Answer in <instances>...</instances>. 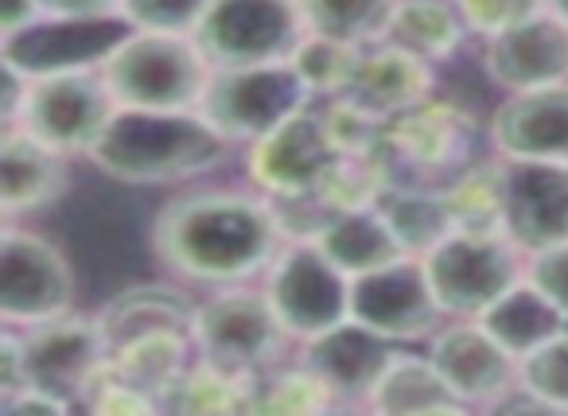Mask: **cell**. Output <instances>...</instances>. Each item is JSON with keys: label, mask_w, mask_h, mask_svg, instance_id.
Masks as SVG:
<instances>
[{"label": "cell", "mask_w": 568, "mask_h": 416, "mask_svg": "<svg viewBox=\"0 0 568 416\" xmlns=\"http://www.w3.org/2000/svg\"><path fill=\"white\" fill-rule=\"evenodd\" d=\"M0 408L4 413H12V416H24V413H55V416H67V413H74V400H67V397H59V393H48V389H40V385H24L20 393H12V397H4L0 400Z\"/></svg>", "instance_id": "40"}, {"label": "cell", "mask_w": 568, "mask_h": 416, "mask_svg": "<svg viewBox=\"0 0 568 416\" xmlns=\"http://www.w3.org/2000/svg\"><path fill=\"white\" fill-rule=\"evenodd\" d=\"M20 335H24L28 385L59 393L82 408L90 382L110 362V343L98 315L67 312L36 327H20Z\"/></svg>", "instance_id": "15"}, {"label": "cell", "mask_w": 568, "mask_h": 416, "mask_svg": "<svg viewBox=\"0 0 568 416\" xmlns=\"http://www.w3.org/2000/svg\"><path fill=\"white\" fill-rule=\"evenodd\" d=\"M503 234L526 257L568 242V164L506 160Z\"/></svg>", "instance_id": "16"}, {"label": "cell", "mask_w": 568, "mask_h": 416, "mask_svg": "<svg viewBox=\"0 0 568 416\" xmlns=\"http://www.w3.org/2000/svg\"><path fill=\"white\" fill-rule=\"evenodd\" d=\"M358 55H363L358 43L308 32L288 63L296 67V74H301L304 87L312 90V98H339L343 90H347L351 74H355Z\"/></svg>", "instance_id": "34"}, {"label": "cell", "mask_w": 568, "mask_h": 416, "mask_svg": "<svg viewBox=\"0 0 568 416\" xmlns=\"http://www.w3.org/2000/svg\"><path fill=\"white\" fill-rule=\"evenodd\" d=\"M74 304V273L63 250L36 230L4 222L0 234V323L36 327Z\"/></svg>", "instance_id": "11"}, {"label": "cell", "mask_w": 568, "mask_h": 416, "mask_svg": "<svg viewBox=\"0 0 568 416\" xmlns=\"http://www.w3.org/2000/svg\"><path fill=\"white\" fill-rule=\"evenodd\" d=\"M503 180H506L503 156L487 160V164H471V168H464V172L452 175L444 195H448L456 230L503 234Z\"/></svg>", "instance_id": "30"}, {"label": "cell", "mask_w": 568, "mask_h": 416, "mask_svg": "<svg viewBox=\"0 0 568 416\" xmlns=\"http://www.w3.org/2000/svg\"><path fill=\"white\" fill-rule=\"evenodd\" d=\"M301 9L308 20V32L366 48L382 35L394 0H301Z\"/></svg>", "instance_id": "33"}, {"label": "cell", "mask_w": 568, "mask_h": 416, "mask_svg": "<svg viewBox=\"0 0 568 416\" xmlns=\"http://www.w3.org/2000/svg\"><path fill=\"white\" fill-rule=\"evenodd\" d=\"M199 351L191 331H156V335L133 338V343L110 351V366L125 377L129 385L144 389L164 408L168 393L180 385V377L195 366Z\"/></svg>", "instance_id": "28"}, {"label": "cell", "mask_w": 568, "mask_h": 416, "mask_svg": "<svg viewBox=\"0 0 568 416\" xmlns=\"http://www.w3.org/2000/svg\"><path fill=\"white\" fill-rule=\"evenodd\" d=\"M456 9L464 12L471 35L490 40V35H498V32H506V28L545 12V0H456Z\"/></svg>", "instance_id": "37"}, {"label": "cell", "mask_w": 568, "mask_h": 416, "mask_svg": "<svg viewBox=\"0 0 568 416\" xmlns=\"http://www.w3.org/2000/svg\"><path fill=\"white\" fill-rule=\"evenodd\" d=\"M378 206L413 257H425L440 237H448L452 230H456L444 187H428V183H397L394 180L386 191H382Z\"/></svg>", "instance_id": "29"}, {"label": "cell", "mask_w": 568, "mask_h": 416, "mask_svg": "<svg viewBox=\"0 0 568 416\" xmlns=\"http://www.w3.org/2000/svg\"><path fill=\"white\" fill-rule=\"evenodd\" d=\"M28 385V358H24V335L20 327L0 331V400L12 397Z\"/></svg>", "instance_id": "39"}, {"label": "cell", "mask_w": 568, "mask_h": 416, "mask_svg": "<svg viewBox=\"0 0 568 416\" xmlns=\"http://www.w3.org/2000/svg\"><path fill=\"white\" fill-rule=\"evenodd\" d=\"M43 12H48L43 9V0H0V40L24 32V28L36 24Z\"/></svg>", "instance_id": "41"}, {"label": "cell", "mask_w": 568, "mask_h": 416, "mask_svg": "<svg viewBox=\"0 0 568 416\" xmlns=\"http://www.w3.org/2000/svg\"><path fill=\"white\" fill-rule=\"evenodd\" d=\"M526 276L545 292L552 296L568 315V242H557L549 250H537L526 257Z\"/></svg>", "instance_id": "38"}, {"label": "cell", "mask_w": 568, "mask_h": 416, "mask_svg": "<svg viewBox=\"0 0 568 416\" xmlns=\"http://www.w3.org/2000/svg\"><path fill=\"white\" fill-rule=\"evenodd\" d=\"M118 113V98L105 87L102 71H63L24 79L20 110L4 125L24 129L63 156H90L98 136Z\"/></svg>", "instance_id": "7"}, {"label": "cell", "mask_w": 568, "mask_h": 416, "mask_svg": "<svg viewBox=\"0 0 568 416\" xmlns=\"http://www.w3.org/2000/svg\"><path fill=\"white\" fill-rule=\"evenodd\" d=\"M425 273L448 319H479L526 276V253L506 234L452 230L425 253Z\"/></svg>", "instance_id": "6"}, {"label": "cell", "mask_w": 568, "mask_h": 416, "mask_svg": "<svg viewBox=\"0 0 568 416\" xmlns=\"http://www.w3.org/2000/svg\"><path fill=\"white\" fill-rule=\"evenodd\" d=\"M308 35L301 0H211L195 28L199 48L214 67H253L293 59Z\"/></svg>", "instance_id": "9"}, {"label": "cell", "mask_w": 568, "mask_h": 416, "mask_svg": "<svg viewBox=\"0 0 568 416\" xmlns=\"http://www.w3.org/2000/svg\"><path fill=\"white\" fill-rule=\"evenodd\" d=\"M316 245L355 281L363 273L389 265V261L405 257L402 237L394 234L389 219L382 214V206H351V211H332L324 219V226L316 230Z\"/></svg>", "instance_id": "23"}, {"label": "cell", "mask_w": 568, "mask_h": 416, "mask_svg": "<svg viewBox=\"0 0 568 416\" xmlns=\"http://www.w3.org/2000/svg\"><path fill=\"white\" fill-rule=\"evenodd\" d=\"M339 405L327 382L312 366L296 362V366H276L257 377V393H253V408L257 413H324V408Z\"/></svg>", "instance_id": "32"}, {"label": "cell", "mask_w": 568, "mask_h": 416, "mask_svg": "<svg viewBox=\"0 0 568 416\" xmlns=\"http://www.w3.org/2000/svg\"><path fill=\"white\" fill-rule=\"evenodd\" d=\"M351 319L366 323L371 331L386 335L389 343H413L428 338L440 327L444 315L433 284H428L425 261L405 253L374 273L355 276L351 284Z\"/></svg>", "instance_id": "13"}, {"label": "cell", "mask_w": 568, "mask_h": 416, "mask_svg": "<svg viewBox=\"0 0 568 416\" xmlns=\"http://www.w3.org/2000/svg\"><path fill=\"white\" fill-rule=\"evenodd\" d=\"M394 354L397 351L386 335L358 319H343L301 343V362L324 377L339 405H366Z\"/></svg>", "instance_id": "20"}, {"label": "cell", "mask_w": 568, "mask_h": 416, "mask_svg": "<svg viewBox=\"0 0 568 416\" xmlns=\"http://www.w3.org/2000/svg\"><path fill=\"white\" fill-rule=\"evenodd\" d=\"M195 300L168 284H144V288H125L98 312V323L105 331L110 351L133 343V338L156 335V331H191L195 323Z\"/></svg>", "instance_id": "24"}, {"label": "cell", "mask_w": 568, "mask_h": 416, "mask_svg": "<svg viewBox=\"0 0 568 416\" xmlns=\"http://www.w3.org/2000/svg\"><path fill=\"white\" fill-rule=\"evenodd\" d=\"M351 276L316 245V237H288L261 276L268 304L293 343L351 319Z\"/></svg>", "instance_id": "8"}, {"label": "cell", "mask_w": 568, "mask_h": 416, "mask_svg": "<svg viewBox=\"0 0 568 416\" xmlns=\"http://www.w3.org/2000/svg\"><path fill=\"white\" fill-rule=\"evenodd\" d=\"M518 385L537 400V408L568 413V331L518 358Z\"/></svg>", "instance_id": "35"}, {"label": "cell", "mask_w": 568, "mask_h": 416, "mask_svg": "<svg viewBox=\"0 0 568 416\" xmlns=\"http://www.w3.org/2000/svg\"><path fill=\"white\" fill-rule=\"evenodd\" d=\"M133 24L121 12L110 17H67V12H43L24 32L0 40V67L40 79V74L63 71H102L105 59L129 40Z\"/></svg>", "instance_id": "10"}, {"label": "cell", "mask_w": 568, "mask_h": 416, "mask_svg": "<svg viewBox=\"0 0 568 416\" xmlns=\"http://www.w3.org/2000/svg\"><path fill=\"white\" fill-rule=\"evenodd\" d=\"M545 9L557 12L560 20H568V0H545Z\"/></svg>", "instance_id": "43"}, {"label": "cell", "mask_w": 568, "mask_h": 416, "mask_svg": "<svg viewBox=\"0 0 568 416\" xmlns=\"http://www.w3.org/2000/svg\"><path fill=\"white\" fill-rule=\"evenodd\" d=\"M479 323L514 358H526V354H534L537 346H545L549 338H557L565 331V307L552 296H545L529 276H521L514 288H506L479 315Z\"/></svg>", "instance_id": "27"}, {"label": "cell", "mask_w": 568, "mask_h": 416, "mask_svg": "<svg viewBox=\"0 0 568 416\" xmlns=\"http://www.w3.org/2000/svg\"><path fill=\"white\" fill-rule=\"evenodd\" d=\"M467 35H471V28H467L464 12L456 9V0H394L378 40L436 67L456 55Z\"/></svg>", "instance_id": "25"}, {"label": "cell", "mask_w": 568, "mask_h": 416, "mask_svg": "<svg viewBox=\"0 0 568 416\" xmlns=\"http://www.w3.org/2000/svg\"><path fill=\"white\" fill-rule=\"evenodd\" d=\"M211 74L214 63L195 35L141 28H133L102 67L105 87L129 110H199Z\"/></svg>", "instance_id": "3"}, {"label": "cell", "mask_w": 568, "mask_h": 416, "mask_svg": "<svg viewBox=\"0 0 568 416\" xmlns=\"http://www.w3.org/2000/svg\"><path fill=\"white\" fill-rule=\"evenodd\" d=\"M191 338L203 362L253 382L281 366L284 351L293 343L276 319L265 288H250V284L211 288V296L199 300Z\"/></svg>", "instance_id": "4"}, {"label": "cell", "mask_w": 568, "mask_h": 416, "mask_svg": "<svg viewBox=\"0 0 568 416\" xmlns=\"http://www.w3.org/2000/svg\"><path fill=\"white\" fill-rule=\"evenodd\" d=\"M433 63L409 55V51L394 48V43H366L363 55L355 63L343 102H351L355 110L371 113L374 121L389 125L394 118L409 113L413 105H420L425 98H433Z\"/></svg>", "instance_id": "21"}, {"label": "cell", "mask_w": 568, "mask_h": 416, "mask_svg": "<svg viewBox=\"0 0 568 416\" xmlns=\"http://www.w3.org/2000/svg\"><path fill=\"white\" fill-rule=\"evenodd\" d=\"M343 160V149L335 144L327 129L324 110H304L293 121H284L261 141L245 144V175L250 187H257L268 199H304L316 195L324 180Z\"/></svg>", "instance_id": "12"}, {"label": "cell", "mask_w": 568, "mask_h": 416, "mask_svg": "<svg viewBox=\"0 0 568 416\" xmlns=\"http://www.w3.org/2000/svg\"><path fill=\"white\" fill-rule=\"evenodd\" d=\"M288 230L257 187H199L168 199L152 219V250L175 276L203 288L253 284L265 276Z\"/></svg>", "instance_id": "1"}, {"label": "cell", "mask_w": 568, "mask_h": 416, "mask_svg": "<svg viewBox=\"0 0 568 416\" xmlns=\"http://www.w3.org/2000/svg\"><path fill=\"white\" fill-rule=\"evenodd\" d=\"M483 71L506 94L568 82V20L545 9L483 40Z\"/></svg>", "instance_id": "17"}, {"label": "cell", "mask_w": 568, "mask_h": 416, "mask_svg": "<svg viewBox=\"0 0 568 416\" xmlns=\"http://www.w3.org/2000/svg\"><path fill=\"white\" fill-rule=\"evenodd\" d=\"M428 358L467 408H498L518 389V358L479 319H444L428 335Z\"/></svg>", "instance_id": "14"}, {"label": "cell", "mask_w": 568, "mask_h": 416, "mask_svg": "<svg viewBox=\"0 0 568 416\" xmlns=\"http://www.w3.org/2000/svg\"><path fill=\"white\" fill-rule=\"evenodd\" d=\"M211 0H121V17L141 32L195 35Z\"/></svg>", "instance_id": "36"}, {"label": "cell", "mask_w": 568, "mask_h": 416, "mask_svg": "<svg viewBox=\"0 0 568 416\" xmlns=\"http://www.w3.org/2000/svg\"><path fill=\"white\" fill-rule=\"evenodd\" d=\"M312 102L316 98L296 67L281 59L253 67H214L199 113L234 144H253L304 113Z\"/></svg>", "instance_id": "5"}, {"label": "cell", "mask_w": 568, "mask_h": 416, "mask_svg": "<svg viewBox=\"0 0 568 416\" xmlns=\"http://www.w3.org/2000/svg\"><path fill=\"white\" fill-rule=\"evenodd\" d=\"M490 149L503 160L568 164V82L506 98L490 118Z\"/></svg>", "instance_id": "19"}, {"label": "cell", "mask_w": 568, "mask_h": 416, "mask_svg": "<svg viewBox=\"0 0 568 416\" xmlns=\"http://www.w3.org/2000/svg\"><path fill=\"white\" fill-rule=\"evenodd\" d=\"M230 149L234 141L222 136L199 110L118 105L87 160L110 180L160 187V183H187L214 172L230 156Z\"/></svg>", "instance_id": "2"}, {"label": "cell", "mask_w": 568, "mask_h": 416, "mask_svg": "<svg viewBox=\"0 0 568 416\" xmlns=\"http://www.w3.org/2000/svg\"><path fill=\"white\" fill-rule=\"evenodd\" d=\"M48 12H67V17H110L121 12V0H43Z\"/></svg>", "instance_id": "42"}, {"label": "cell", "mask_w": 568, "mask_h": 416, "mask_svg": "<svg viewBox=\"0 0 568 416\" xmlns=\"http://www.w3.org/2000/svg\"><path fill=\"white\" fill-rule=\"evenodd\" d=\"M67 160L71 156L40 144L24 129L4 125V136H0V211H4V222H17L55 203L71 183Z\"/></svg>", "instance_id": "22"}, {"label": "cell", "mask_w": 568, "mask_h": 416, "mask_svg": "<svg viewBox=\"0 0 568 416\" xmlns=\"http://www.w3.org/2000/svg\"><path fill=\"white\" fill-rule=\"evenodd\" d=\"M471 118L456 110V102L425 98L409 113L386 125V152L394 168H409L420 180L464 172L471 156Z\"/></svg>", "instance_id": "18"}, {"label": "cell", "mask_w": 568, "mask_h": 416, "mask_svg": "<svg viewBox=\"0 0 568 416\" xmlns=\"http://www.w3.org/2000/svg\"><path fill=\"white\" fill-rule=\"evenodd\" d=\"M253 393H257L253 377L226 374V369L195 358V366L168 393L164 408L168 413H237V408H253Z\"/></svg>", "instance_id": "31"}, {"label": "cell", "mask_w": 568, "mask_h": 416, "mask_svg": "<svg viewBox=\"0 0 568 416\" xmlns=\"http://www.w3.org/2000/svg\"><path fill=\"white\" fill-rule=\"evenodd\" d=\"M363 408L386 416H425V413H464L467 405L452 393V385L444 382L440 369L428 358V351L425 354L397 351Z\"/></svg>", "instance_id": "26"}]
</instances>
